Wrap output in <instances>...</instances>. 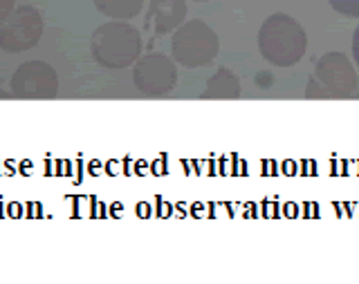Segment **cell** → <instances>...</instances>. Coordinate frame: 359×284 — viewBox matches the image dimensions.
Here are the masks:
<instances>
[{
  "label": "cell",
  "instance_id": "6da1fadb",
  "mask_svg": "<svg viewBox=\"0 0 359 284\" xmlns=\"http://www.w3.org/2000/svg\"><path fill=\"white\" fill-rule=\"evenodd\" d=\"M258 52L269 65L292 67L308 52V34L297 18L276 11L258 29Z\"/></svg>",
  "mask_w": 359,
  "mask_h": 284
},
{
  "label": "cell",
  "instance_id": "7a4b0ae2",
  "mask_svg": "<svg viewBox=\"0 0 359 284\" xmlns=\"http://www.w3.org/2000/svg\"><path fill=\"white\" fill-rule=\"evenodd\" d=\"M93 59L108 70H123L142 56V34L128 20H108L90 38Z\"/></svg>",
  "mask_w": 359,
  "mask_h": 284
},
{
  "label": "cell",
  "instance_id": "3957f363",
  "mask_svg": "<svg viewBox=\"0 0 359 284\" xmlns=\"http://www.w3.org/2000/svg\"><path fill=\"white\" fill-rule=\"evenodd\" d=\"M220 52V38L205 20H184L173 31L171 59L182 67H205L216 61Z\"/></svg>",
  "mask_w": 359,
  "mask_h": 284
},
{
  "label": "cell",
  "instance_id": "277c9868",
  "mask_svg": "<svg viewBox=\"0 0 359 284\" xmlns=\"http://www.w3.org/2000/svg\"><path fill=\"white\" fill-rule=\"evenodd\" d=\"M310 90H321L323 97L359 99V74L353 61L341 52H328L314 65Z\"/></svg>",
  "mask_w": 359,
  "mask_h": 284
},
{
  "label": "cell",
  "instance_id": "5b68a950",
  "mask_svg": "<svg viewBox=\"0 0 359 284\" xmlns=\"http://www.w3.org/2000/svg\"><path fill=\"white\" fill-rule=\"evenodd\" d=\"M43 36V16L36 7L18 5L0 20V50L9 54L36 48Z\"/></svg>",
  "mask_w": 359,
  "mask_h": 284
},
{
  "label": "cell",
  "instance_id": "8992f818",
  "mask_svg": "<svg viewBox=\"0 0 359 284\" xmlns=\"http://www.w3.org/2000/svg\"><path fill=\"white\" fill-rule=\"evenodd\" d=\"M177 63L162 52L140 56L133 67V83L144 97H166L177 85Z\"/></svg>",
  "mask_w": 359,
  "mask_h": 284
},
{
  "label": "cell",
  "instance_id": "52a82bcc",
  "mask_svg": "<svg viewBox=\"0 0 359 284\" xmlns=\"http://www.w3.org/2000/svg\"><path fill=\"white\" fill-rule=\"evenodd\" d=\"M9 90L16 99H54L59 94V74L45 61H25L11 74Z\"/></svg>",
  "mask_w": 359,
  "mask_h": 284
},
{
  "label": "cell",
  "instance_id": "ba28073f",
  "mask_svg": "<svg viewBox=\"0 0 359 284\" xmlns=\"http://www.w3.org/2000/svg\"><path fill=\"white\" fill-rule=\"evenodd\" d=\"M187 20V0H149L146 22L155 34H173Z\"/></svg>",
  "mask_w": 359,
  "mask_h": 284
},
{
  "label": "cell",
  "instance_id": "9c48e42d",
  "mask_svg": "<svg viewBox=\"0 0 359 284\" xmlns=\"http://www.w3.org/2000/svg\"><path fill=\"white\" fill-rule=\"evenodd\" d=\"M241 94H243V87H241L238 76L231 70H227V67H220V70H216V74H211L205 90H202V99L231 101V99H241Z\"/></svg>",
  "mask_w": 359,
  "mask_h": 284
},
{
  "label": "cell",
  "instance_id": "30bf717a",
  "mask_svg": "<svg viewBox=\"0 0 359 284\" xmlns=\"http://www.w3.org/2000/svg\"><path fill=\"white\" fill-rule=\"evenodd\" d=\"M101 16L110 20H130L137 18L144 9V0H93Z\"/></svg>",
  "mask_w": 359,
  "mask_h": 284
},
{
  "label": "cell",
  "instance_id": "8fae6325",
  "mask_svg": "<svg viewBox=\"0 0 359 284\" xmlns=\"http://www.w3.org/2000/svg\"><path fill=\"white\" fill-rule=\"evenodd\" d=\"M330 7L346 18H359V0H328Z\"/></svg>",
  "mask_w": 359,
  "mask_h": 284
},
{
  "label": "cell",
  "instance_id": "7c38bea8",
  "mask_svg": "<svg viewBox=\"0 0 359 284\" xmlns=\"http://www.w3.org/2000/svg\"><path fill=\"white\" fill-rule=\"evenodd\" d=\"M14 7H16V0H0V20H3Z\"/></svg>",
  "mask_w": 359,
  "mask_h": 284
},
{
  "label": "cell",
  "instance_id": "4fadbf2b",
  "mask_svg": "<svg viewBox=\"0 0 359 284\" xmlns=\"http://www.w3.org/2000/svg\"><path fill=\"white\" fill-rule=\"evenodd\" d=\"M353 61L359 67V27L353 31Z\"/></svg>",
  "mask_w": 359,
  "mask_h": 284
},
{
  "label": "cell",
  "instance_id": "5bb4252c",
  "mask_svg": "<svg viewBox=\"0 0 359 284\" xmlns=\"http://www.w3.org/2000/svg\"><path fill=\"white\" fill-rule=\"evenodd\" d=\"M194 3H209V0H194Z\"/></svg>",
  "mask_w": 359,
  "mask_h": 284
}]
</instances>
